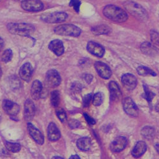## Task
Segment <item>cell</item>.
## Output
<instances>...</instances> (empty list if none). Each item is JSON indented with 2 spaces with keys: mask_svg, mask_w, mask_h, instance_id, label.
I'll return each mask as SVG.
<instances>
[{
  "mask_svg": "<svg viewBox=\"0 0 159 159\" xmlns=\"http://www.w3.org/2000/svg\"><path fill=\"white\" fill-rule=\"evenodd\" d=\"M7 29L11 34L24 36L31 34L34 31L33 25L25 23H10L7 25Z\"/></svg>",
  "mask_w": 159,
  "mask_h": 159,
  "instance_id": "obj_2",
  "label": "cell"
},
{
  "mask_svg": "<svg viewBox=\"0 0 159 159\" xmlns=\"http://www.w3.org/2000/svg\"><path fill=\"white\" fill-rule=\"evenodd\" d=\"M6 148L10 152L13 153H17L20 150L21 147L19 143H11V142H6L5 143Z\"/></svg>",
  "mask_w": 159,
  "mask_h": 159,
  "instance_id": "obj_28",
  "label": "cell"
},
{
  "mask_svg": "<svg viewBox=\"0 0 159 159\" xmlns=\"http://www.w3.org/2000/svg\"><path fill=\"white\" fill-rule=\"evenodd\" d=\"M122 82L124 87L129 90L134 89L138 84L137 79L135 76L130 73H127L123 75L122 78Z\"/></svg>",
  "mask_w": 159,
  "mask_h": 159,
  "instance_id": "obj_12",
  "label": "cell"
},
{
  "mask_svg": "<svg viewBox=\"0 0 159 159\" xmlns=\"http://www.w3.org/2000/svg\"><path fill=\"white\" fill-rule=\"evenodd\" d=\"M68 17L66 13L63 11L53 12L51 14H43L41 17V19L47 23H59L64 22Z\"/></svg>",
  "mask_w": 159,
  "mask_h": 159,
  "instance_id": "obj_5",
  "label": "cell"
},
{
  "mask_svg": "<svg viewBox=\"0 0 159 159\" xmlns=\"http://www.w3.org/2000/svg\"><path fill=\"white\" fill-rule=\"evenodd\" d=\"M92 102H93L94 105H95L96 107H98V106L102 104V94L101 93V92H98V93L94 94L93 98H92Z\"/></svg>",
  "mask_w": 159,
  "mask_h": 159,
  "instance_id": "obj_30",
  "label": "cell"
},
{
  "mask_svg": "<svg viewBox=\"0 0 159 159\" xmlns=\"http://www.w3.org/2000/svg\"><path fill=\"white\" fill-rule=\"evenodd\" d=\"M60 93L59 91L57 90H54L51 93V98H50V101H51V104L54 107H58V105L60 103Z\"/></svg>",
  "mask_w": 159,
  "mask_h": 159,
  "instance_id": "obj_27",
  "label": "cell"
},
{
  "mask_svg": "<svg viewBox=\"0 0 159 159\" xmlns=\"http://www.w3.org/2000/svg\"><path fill=\"white\" fill-rule=\"evenodd\" d=\"M150 37L153 43L159 45V33L155 30H152L150 31Z\"/></svg>",
  "mask_w": 159,
  "mask_h": 159,
  "instance_id": "obj_31",
  "label": "cell"
},
{
  "mask_svg": "<svg viewBox=\"0 0 159 159\" xmlns=\"http://www.w3.org/2000/svg\"><path fill=\"white\" fill-rule=\"evenodd\" d=\"M95 68L99 75L104 79H108L111 76V71L107 64L102 62H96L94 64Z\"/></svg>",
  "mask_w": 159,
  "mask_h": 159,
  "instance_id": "obj_11",
  "label": "cell"
},
{
  "mask_svg": "<svg viewBox=\"0 0 159 159\" xmlns=\"http://www.w3.org/2000/svg\"><path fill=\"white\" fill-rule=\"evenodd\" d=\"M48 48L57 56L62 55L64 51L63 43L59 39H54V40L52 41L49 43Z\"/></svg>",
  "mask_w": 159,
  "mask_h": 159,
  "instance_id": "obj_17",
  "label": "cell"
},
{
  "mask_svg": "<svg viewBox=\"0 0 159 159\" xmlns=\"http://www.w3.org/2000/svg\"><path fill=\"white\" fill-rule=\"evenodd\" d=\"M54 32L61 36L76 37L80 34L81 30L73 24H63L56 27L54 29Z\"/></svg>",
  "mask_w": 159,
  "mask_h": 159,
  "instance_id": "obj_4",
  "label": "cell"
},
{
  "mask_svg": "<svg viewBox=\"0 0 159 159\" xmlns=\"http://www.w3.org/2000/svg\"><path fill=\"white\" fill-rule=\"evenodd\" d=\"M92 98H93V96H92V94H87V96H85L84 97V98L83 99V104H84V106L85 107H88V106L90 104V102L92 100Z\"/></svg>",
  "mask_w": 159,
  "mask_h": 159,
  "instance_id": "obj_35",
  "label": "cell"
},
{
  "mask_svg": "<svg viewBox=\"0 0 159 159\" xmlns=\"http://www.w3.org/2000/svg\"><path fill=\"white\" fill-rule=\"evenodd\" d=\"M56 115L62 122H64L66 120V118H67V115H66V113L64 110L61 109L57 110L56 111Z\"/></svg>",
  "mask_w": 159,
  "mask_h": 159,
  "instance_id": "obj_33",
  "label": "cell"
},
{
  "mask_svg": "<svg viewBox=\"0 0 159 159\" xmlns=\"http://www.w3.org/2000/svg\"><path fill=\"white\" fill-rule=\"evenodd\" d=\"M155 150H156V151L159 153V143H157V144L155 145Z\"/></svg>",
  "mask_w": 159,
  "mask_h": 159,
  "instance_id": "obj_42",
  "label": "cell"
},
{
  "mask_svg": "<svg viewBox=\"0 0 159 159\" xmlns=\"http://www.w3.org/2000/svg\"><path fill=\"white\" fill-rule=\"evenodd\" d=\"M68 124H69V126L71 128V129H75V128H77L80 126V122L76 120H70L68 122Z\"/></svg>",
  "mask_w": 159,
  "mask_h": 159,
  "instance_id": "obj_36",
  "label": "cell"
},
{
  "mask_svg": "<svg viewBox=\"0 0 159 159\" xmlns=\"http://www.w3.org/2000/svg\"><path fill=\"white\" fill-rule=\"evenodd\" d=\"M124 7L130 14L136 18L141 20H146L147 19V12L140 5L133 2H126L124 3Z\"/></svg>",
  "mask_w": 159,
  "mask_h": 159,
  "instance_id": "obj_3",
  "label": "cell"
},
{
  "mask_svg": "<svg viewBox=\"0 0 159 159\" xmlns=\"http://www.w3.org/2000/svg\"><path fill=\"white\" fill-rule=\"evenodd\" d=\"M52 159H64V158L61 157H54Z\"/></svg>",
  "mask_w": 159,
  "mask_h": 159,
  "instance_id": "obj_43",
  "label": "cell"
},
{
  "mask_svg": "<svg viewBox=\"0 0 159 159\" xmlns=\"http://www.w3.org/2000/svg\"><path fill=\"white\" fill-rule=\"evenodd\" d=\"M42 89L43 86L40 82L39 80L34 81L31 89V94L33 99L34 100H38L40 98Z\"/></svg>",
  "mask_w": 159,
  "mask_h": 159,
  "instance_id": "obj_20",
  "label": "cell"
},
{
  "mask_svg": "<svg viewBox=\"0 0 159 159\" xmlns=\"http://www.w3.org/2000/svg\"><path fill=\"white\" fill-rule=\"evenodd\" d=\"M103 14L106 17L116 22H124L128 19V15L124 10L113 5L105 7Z\"/></svg>",
  "mask_w": 159,
  "mask_h": 159,
  "instance_id": "obj_1",
  "label": "cell"
},
{
  "mask_svg": "<svg viewBox=\"0 0 159 159\" xmlns=\"http://www.w3.org/2000/svg\"><path fill=\"white\" fill-rule=\"evenodd\" d=\"M155 110L157 112L159 113V102H158L155 106Z\"/></svg>",
  "mask_w": 159,
  "mask_h": 159,
  "instance_id": "obj_41",
  "label": "cell"
},
{
  "mask_svg": "<svg viewBox=\"0 0 159 159\" xmlns=\"http://www.w3.org/2000/svg\"><path fill=\"white\" fill-rule=\"evenodd\" d=\"M33 69L30 63L27 62L24 64L19 71L20 77L25 82H30L32 78Z\"/></svg>",
  "mask_w": 159,
  "mask_h": 159,
  "instance_id": "obj_13",
  "label": "cell"
},
{
  "mask_svg": "<svg viewBox=\"0 0 159 159\" xmlns=\"http://www.w3.org/2000/svg\"><path fill=\"white\" fill-rule=\"evenodd\" d=\"M141 134L145 139H152L155 136V130L153 127L150 126L144 127L141 130Z\"/></svg>",
  "mask_w": 159,
  "mask_h": 159,
  "instance_id": "obj_25",
  "label": "cell"
},
{
  "mask_svg": "<svg viewBox=\"0 0 159 159\" xmlns=\"http://www.w3.org/2000/svg\"><path fill=\"white\" fill-rule=\"evenodd\" d=\"M137 71L139 75L143 76H148V75H151L154 76H156V73L153 70L143 66H139V67L137 68Z\"/></svg>",
  "mask_w": 159,
  "mask_h": 159,
  "instance_id": "obj_26",
  "label": "cell"
},
{
  "mask_svg": "<svg viewBox=\"0 0 159 159\" xmlns=\"http://www.w3.org/2000/svg\"><path fill=\"white\" fill-rule=\"evenodd\" d=\"M91 31L92 33H93V34L96 35H101V34H109L111 32V30L109 26L104 24H102V25L94 26V27L92 28Z\"/></svg>",
  "mask_w": 159,
  "mask_h": 159,
  "instance_id": "obj_24",
  "label": "cell"
},
{
  "mask_svg": "<svg viewBox=\"0 0 159 159\" xmlns=\"http://www.w3.org/2000/svg\"><path fill=\"white\" fill-rule=\"evenodd\" d=\"M4 47V41L3 39L0 37V51H1Z\"/></svg>",
  "mask_w": 159,
  "mask_h": 159,
  "instance_id": "obj_39",
  "label": "cell"
},
{
  "mask_svg": "<svg viewBox=\"0 0 159 159\" xmlns=\"http://www.w3.org/2000/svg\"><path fill=\"white\" fill-rule=\"evenodd\" d=\"M141 50L144 54L149 55V56H153V55L157 54L158 50L155 46L152 45L149 42L143 43L141 45Z\"/></svg>",
  "mask_w": 159,
  "mask_h": 159,
  "instance_id": "obj_22",
  "label": "cell"
},
{
  "mask_svg": "<svg viewBox=\"0 0 159 159\" xmlns=\"http://www.w3.org/2000/svg\"><path fill=\"white\" fill-rule=\"evenodd\" d=\"M46 82L50 87H56L60 85L61 78L59 73L54 70L48 71L46 74Z\"/></svg>",
  "mask_w": 159,
  "mask_h": 159,
  "instance_id": "obj_7",
  "label": "cell"
},
{
  "mask_svg": "<svg viewBox=\"0 0 159 159\" xmlns=\"http://www.w3.org/2000/svg\"><path fill=\"white\" fill-rule=\"evenodd\" d=\"M87 48L90 54L98 57H102L105 52L104 48L94 42H89L87 45Z\"/></svg>",
  "mask_w": 159,
  "mask_h": 159,
  "instance_id": "obj_15",
  "label": "cell"
},
{
  "mask_svg": "<svg viewBox=\"0 0 159 159\" xmlns=\"http://www.w3.org/2000/svg\"><path fill=\"white\" fill-rule=\"evenodd\" d=\"M48 138L50 141H56L61 138V133L57 125L51 122L48 127Z\"/></svg>",
  "mask_w": 159,
  "mask_h": 159,
  "instance_id": "obj_18",
  "label": "cell"
},
{
  "mask_svg": "<svg viewBox=\"0 0 159 159\" xmlns=\"http://www.w3.org/2000/svg\"><path fill=\"white\" fill-rule=\"evenodd\" d=\"M35 114V106L32 101L28 99L24 104V117L28 122L32 120Z\"/></svg>",
  "mask_w": 159,
  "mask_h": 159,
  "instance_id": "obj_16",
  "label": "cell"
},
{
  "mask_svg": "<svg viewBox=\"0 0 159 159\" xmlns=\"http://www.w3.org/2000/svg\"><path fill=\"white\" fill-rule=\"evenodd\" d=\"M147 150V145L145 142L140 141H138L132 150V155L135 158L141 157Z\"/></svg>",
  "mask_w": 159,
  "mask_h": 159,
  "instance_id": "obj_19",
  "label": "cell"
},
{
  "mask_svg": "<svg viewBox=\"0 0 159 159\" xmlns=\"http://www.w3.org/2000/svg\"><path fill=\"white\" fill-rule=\"evenodd\" d=\"M22 8L28 11H39L43 8V4L40 1L31 0V1H22L21 2Z\"/></svg>",
  "mask_w": 159,
  "mask_h": 159,
  "instance_id": "obj_8",
  "label": "cell"
},
{
  "mask_svg": "<svg viewBox=\"0 0 159 159\" xmlns=\"http://www.w3.org/2000/svg\"><path fill=\"white\" fill-rule=\"evenodd\" d=\"M84 116L86 119V120L87 121V122L90 124V125H94L96 124V121L94 120L93 118H92V117H90V116H89L87 114H84Z\"/></svg>",
  "mask_w": 159,
  "mask_h": 159,
  "instance_id": "obj_37",
  "label": "cell"
},
{
  "mask_svg": "<svg viewBox=\"0 0 159 159\" xmlns=\"http://www.w3.org/2000/svg\"><path fill=\"white\" fill-rule=\"evenodd\" d=\"M81 5V2L80 1H78V0H72V1L70 2V5L71 7H73L74 8V10L76 12H79L80 10V7Z\"/></svg>",
  "mask_w": 159,
  "mask_h": 159,
  "instance_id": "obj_34",
  "label": "cell"
},
{
  "mask_svg": "<svg viewBox=\"0 0 159 159\" xmlns=\"http://www.w3.org/2000/svg\"><path fill=\"white\" fill-rule=\"evenodd\" d=\"M12 56H13V53H12L11 50L7 49L3 52V53L2 54V60L3 62L7 63L11 61V59L12 58Z\"/></svg>",
  "mask_w": 159,
  "mask_h": 159,
  "instance_id": "obj_29",
  "label": "cell"
},
{
  "mask_svg": "<svg viewBox=\"0 0 159 159\" xmlns=\"http://www.w3.org/2000/svg\"><path fill=\"white\" fill-rule=\"evenodd\" d=\"M123 108L125 113L131 116L138 115L139 110L137 106L130 98H126L123 100Z\"/></svg>",
  "mask_w": 159,
  "mask_h": 159,
  "instance_id": "obj_6",
  "label": "cell"
},
{
  "mask_svg": "<svg viewBox=\"0 0 159 159\" xmlns=\"http://www.w3.org/2000/svg\"><path fill=\"white\" fill-rule=\"evenodd\" d=\"M76 145H77V147L80 150L88 151L90 150L91 147L92 143L89 138L84 137V138H80L77 141Z\"/></svg>",
  "mask_w": 159,
  "mask_h": 159,
  "instance_id": "obj_23",
  "label": "cell"
},
{
  "mask_svg": "<svg viewBox=\"0 0 159 159\" xmlns=\"http://www.w3.org/2000/svg\"><path fill=\"white\" fill-rule=\"evenodd\" d=\"M2 75V68H1V67H0V78H1Z\"/></svg>",
  "mask_w": 159,
  "mask_h": 159,
  "instance_id": "obj_44",
  "label": "cell"
},
{
  "mask_svg": "<svg viewBox=\"0 0 159 159\" xmlns=\"http://www.w3.org/2000/svg\"><path fill=\"white\" fill-rule=\"evenodd\" d=\"M69 159H81L80 157L78 155H72Z\"/></svg>",
  "mask_w": 159,
  "mask_h": 159,
  "instance_id": "obj_40",
  "label": "cell"
},
{
  "mask_svg": "<svg viewBox=\"0 0 159 159\" xmlns=\"http://www.w3.org/2000/svg\"><path fill=\"white\" fill-rule=\"evenodd\" d=\"M28 130L32 138L39 144H43L44 143V137L42 132L39 131L32 124H28Z\"/></svg>",
  "mask_w": 159,
  "mask_h": 159,
  "instance_id": "obj_14",
  "label": "cell"
},
{
  "mask_svg": "<svg viewBox=\"0 0 159 159\" xmlns=\"http://www.w3.org/2000/svg\"><path fill=\"white\" fill-rule=\"evenodd\" d=\"M3 109L4 111L11 116H16L19 112V106L13 101L5 100L3 102Z\"/></svg>",
  "mask_w": 159,
  "mask_h": 159,
  "instance_id": "obj_9",
  "label": "cell"
},
{
  "mask_svg": "<svg viewBox=\"0 0 159 159\" xmlns=\"http://www.w3.org/2000/svg\"><path fill=\"white\" fill-rule=\"evenodd\" d=\"M144 98L147 99L149 102H152V100L153 99V98H154L155 94H153V92H152L151 91H150L148 90V88L146 87L145 86L144 87Z\"/></svg>",
  "mask_w": 159,
  "mask_h": 159,
  "instance_id": "obj_32",
  "label": "cell"
},
{
  "mask_svg": "<svg viewBox=\"0 0 159 159\" xmlns=\"http://www.w3.org/2000/svg\"><path fill=\"white\" fill-rule=\"evenodd\" d=\"M1 120H2V118H1V116H0V122H1Z\"/></svg>",
  "mask_w": 159,
  "mask_h": 159,
  "instance_id": "obj_45",
  "label": "cell"
},
{
  "mask_svg": "<svg viewBox=\"0 0 159 159\" xmlns=\"http://www.w3.org/2000/svg\"><path fill=\"white\" fill-rule=\"evenodd\" d=\"M84 79H85V80L87 82L90 83V82L92 81V76L90 75H87L85 76Z\"/></svg>",
  "mask_w": 159,
  "mask_h": 159,
  "instance_id": "obj_38",
  "label": "cell"
},
{
  "mask_svg": "<svg viewBox=\"0 0 159 159\" xmlns=\"http://www.w3.org/2000/svg\"><path fill=\"white\" fill-rule=\"evenodd\" d=\"M109 88L110 90L111 98L113 100L118 99L121 97L122 93L120 87H119V86L115 82L111 81L109 84Z\"/></svg>",
  "mask_w": 159,
  "mask_h": 159,
  "instance_id": "obj_21",
  "label": "cell"
},
{
  "mask_svg": "<svg viewBox=\"0 0 159 159\" xmlns=\"http://www.w3.org/2000/svg\"><path fill=\"white\" fill-rule=\"evenodd\" d=\"M127 144L125 137L119 136L115 138L110 144V150L113 152H120L125 149Z\"/></svg>",
  "mask_w": 159,
  "mask_h": 159,
  "instance_id": "obj_10",
  "label": "cell"
}]
</instances>
